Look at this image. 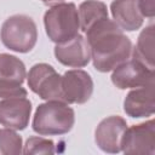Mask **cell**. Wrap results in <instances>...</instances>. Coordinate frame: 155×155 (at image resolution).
Wrapping results in <instances>:
<instances>
[{
  "label": "cell",
  "instance_id": "obj_13",
  "mask_svg": "<svg viewBox=\"0 0 155 155\" xmlns=\"http://www.w3.org/2000/svg\"><path fill=\"white\" fill-rule=\"evenodd\" d=\"M110 12L114 22L125 31H134L143 25L144 17L138 0H113Z\"/></svg>",
  "mask_w": 155,
  "mask_h": 155
},
{
  "label": "cell",
  "instance_id": "obj_9",
  "mask_svg": "<svg viewBox=\"0 0 155 155\" xmlns=\"http://www.w3.org/2000/svg\"><path fill=\"white\" fill-rule=\"evenodd\" d=\"M126 128V120L119 115H111L103 119L94 131V142L97 147L104 153H120Z\"/></svg>",
  "mask_w": 155,
  "mask_h": 155
},
{
  "label": "cell",
  "instance_id": "obj_21",
  "mask_svg": "<svg viewBox=\"0 0 155 155\" xmlns=\"http://www.w3.org/2000/svg\"><path fill=\"white\" fill-rule=\"evenodd\" d=\"M40 1H42L45 5H56V4L63 2L64 0H40Z\"/></svg>",
  "mask_w": 155,
  "mask_h": 155
},
{
  "label": "cell",
  "instance_id": "obj_2",
  "mask_svg": "<svg viewBox=\"0 0 155 155\" xmlns=\"http://www.w3.org/2000/svg\"><path fill=\"white\" fill-rule=\"evenodd\" d=\"M75 124V111L68 103L46 101L35 110L31 127L40 136H62L71 131Z\"/></svg>",
  "mask_w": 155,
  "mask_h": 155
},
{
  "label": "cell",
  "instance_id": "obj_4",
  "mask_svg": "<svg viewBox=\"0 0 155 155\" xmlns=\"http://www.w3.org/2000/svg\"><path fill=\"white\" fill-rule=\"evenodd\" d=\"M0 39L8 50L18 53H27L36 45V24L34 19L27 15L10 16L1 25Z\"/></svg>",
  "mask_w": 155,
  "mask_h": 155
},
{
  "label": "cell",
  "instance_id": "obj_3",
  "mask_svg": "<svg viewBox=\"0 0 155 155\" xmlns=\"http://www.w3.org/2000/svg\"><path fill=\"white\" fill-rule=\"evenodd\" d=\"M44 25L48 39L59 44L79 34V12L73 2H59L48 8L44 15Z\"/></svg>",
  "mask_w": 155,
  "mask_h": 155
},
{
  "label": "cell",
  "instance_id": "obj_7",
  "mask_svg": "<svg viewBox=\"0 0 155 155\" xmlns=\"http://www.w3.org/2000/svg\"><path fill=\"white\" fill-rule=\"evenodd\" d=\"M121 151L124 154H149L155 153V121H149L127 127L122 143Z\"/></svg>",
  "mask_w": 155,
  "mask_h": 155
},
{
  "label": "cell",
  "instance_id": "obj_20",
  "mask_svg": "<svg viewBox=\"0 0 155 155\" xmlns=\"http://www.w3.org/2000/svg\"><path fill=\"white\" fill-rule=\"evenodd\" d=\"M139 10L143 15V17L153 18L155 15V6H154V0H138Z\"/></svg>",
  "mask_w": 155,
  "mask_h": 155
},
{
  "label": "cell",
  "instance_id": "obj_5",
  "mask_svg": "<svg viewBox=\"0 0 155 155\" xmlns=\"http://www.w3.org/2000/svg\"><path fill=\"white\" fill-rule=\"evenodd\" d=\"M28 87L44 101L62 99V76L47 63L34 64L27 75Z\"/></svg>",
  "mask_w": 155,
  "mask_h": 155
},
{
  "label": "cell",
  "instance_id": "obj_11",
  "mask_svg": "<svg viewBox=\"0 0 155 155\" xmlns=\"http://www.w3.org/2000/svg\"><path fill=\"white\" fill-rule=\"evenodd\" d=\"M31 102L27 97H13L0 101V125L22 131L29 125Z\"/></svg>",
  "mask_w": 155,
  "mask_h": 155
},
{
  "label": "cell",
  "instance_id": "obj_1",
  "mask_svg": "<svg viewBox=\"0 0 155 155\" xmlns=\"http://www.w3.org/2000/svg\"><path fill=\"white\" fill-rule=\"evenodd\" d=\"M85 33L96 70L111 71L131 57L133 47L130 38L109 17L98 21Z\"/></svg>",
  "mask_w": 155,
  "mask_h": 155
},
{
  "label": "cell",
  "instance_id": "obj_19",
  "mask_svg": "<svg viewBox=\"0 0 155 155\" xmlns=\"http://www.w3.org/2000/svg\"><path fill=\"white\" fill-rule=\"evenodd\" d=\"M28 92L22 85H6L0 84V101L13 97H27Z\"/></svg>",
  "mask_w": 155,
  "mask_h": 155
},
{
  "label": "cell",
  "instance_id": "obj_12",
  "mask_svg": "<svg viewBox=\"0 0 155 155\" xmlns=\"http://www.w3.org/2000/svg\"><path fill=\"white\" fill-rule=\"evenodd\" d=\"M124 111L133 119L151 116L155 111L154 82L130 91L124 101Z\"/></svg>",
  "mask_w": 155,
  "mask_h": 155
},
{
  "label": "cell",
  "instance_id": "obj_15",
  "mask_svg": "<svg viewBox=\"0 0 155 155\" xmlns=\"http://www.w3.org/2000/svg\"><path fill=\"white\" fill-rule=\"evenodd\" d=\"M25 78V65L19 58L10 53H0V84L22 85Z\"/></svg>",
  "mask_w": 155,
  "mask_h": 155
},
{
  "label": "cell",
  "instance_id": "obj_17",
  "mask_svg": "<svg viewBox=\"0 0 155 155\" xmlns=\"http://www.w3.org/2000/svg\"><path fill=\"white\" fill-rule=\"evenodd\" d=\"M22 137L11 128H0V154H22Z\"/></svg>",
  "mask_w": 155,
  "mask_h": 155
},
{
  "label": "cell",
  "instance_id": "obj_16",
  "mask_svg": "<svg viewBox=\"0 0 155 155\" xmlns=\"http://www.w3.org/2000/svg\"><path fill=\"white\" fill-rule=\"evenodd\" d=\"M80 29L85 33L98 21L108 17V7L99 0H85L79 6Z\"/></svg>",
  "mask_w": 155,
  "mask_h": 155
},
{
  "label": "cell",
  "instance_id": "obj_18",
  "mask_svg": "<svg viewBox=\"0 0 155 155\" xmlns=\"http://www.w3.org/2000/svg\"><path fill=\"white\" fill-rule=\"evenodd\" d=\"M56 153L54 143L42 137H29L23 145V154H53Z\"/></svg>",
  "mask_w": 155,
  "mask_h": 155
},
{
  "label": "cell",
  "instance_id": "obj_8",
  "mask_svg": "<svg viewBox=\"0 0 155 155\" xmlns=\"http://www.w3.org/2000/svg\"><path fill=\"white\" fill-rule=\"evenodd\" d=\"M154 70L147 68L145 65L132 58L113 69L111 82L119 90H126L151 84L154 82Z\"/></svg>",
  "mask_w": 155,
  "mask_h": 155
},
{
  "label": "cell",
  "instance_id": "obj_14",
  "mask_svg": "<svg viewBox=\"0 0 155 155\" xmlns=\"http://www.w3.org/2000/svg\"><path fill=\"white\" fill-rule=\"evenodd\" d=\"M154 24L147 25L140 34L138 35L137 44L134 48H132V58L147 68L154 70L155 64H154Z\"/></svg>",
  "mask_w": 155,
  "mask_h": 155
},
{
  "label": "cell",
  "instance_id": "obj_6",
  "mask_svg": "<svg viewBox=\"0 0 155 155\" xmlns=\"http://www.w3.org/2000/svg\"><path fill=\"white\" fill-rule=\"evenodd\" d=\"M93 93L91 75L81 69H71L62 75V99L68 104H85Z\"/></svg>",
  "mask_w": 155,
  "mask_h": 155
},
{
  "label": "cell",
  "instance_id": "obj_10",
  "mask_svg": "<svg viewBox=\"0 0 155 155\" xmlns=\"http://www.w3.org/2000/svg\"><path fill=\"white\" fill-rule=\"evenodd\" d=\"M54 57L65 67L82 68L91 61V50L87 40L78 34L67 41L56 44Z\"/></svg>",
  "mask_w": 155,
  "mask_h": 155
}]
</instances>
